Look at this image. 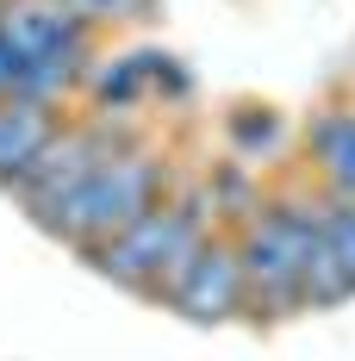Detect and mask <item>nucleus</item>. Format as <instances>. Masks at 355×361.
<instances>
[{
    "label": "nucleus",
    "instance_id": "20e7f679",
    "mask_svg": "<svg viewBox=\"0 0 355 361\" xmlns=\"http://www.w3.org/2000/svg\"><path fill=\"white\" fill-rule=\"evenodd\" d=\"M231 250H237V268H243V318L249 324H287V318L306 312L299 305V281H293V243H287L275 193L243 231H231Z\"/></svg>",
    "mask_w": 355,
    "mask_h": 361
},
{
    "label": "nucleus",
    "instance_id": "f257e3e1",
    "mask_svg": "<svg viewBox=\"0 0 355 361\" xmlns=\"http://www.w3.org/2000/svg\"><path fill=\"white\" fill-rule=\"evenodd\" d=\"M212 200L206 180H175L169 200H156L143 218H131L125 231H112L107 243L81 250V262L94 274H107L112 287L138 293V299H162V287L181 274V262L212 237Z\"/></svg>",
    "mask_w": 355,
    "mask_h": 361
},
{
    "label": "nucleus",
    "instance_id": "f3484780",
    "mask_svg": "<svg viewBox=\"0 0 355 361\" xmlns=\"http://www.w3.org/2000/svg\"><path fill=\"white\" fill-rule=\"evenodd\" d=\"M0 6H6V0H0Z\"/></svg>",
    "mask_w": 355,
    "mask_h": 361
},
{
    "label": "nucleus",
    "instance_id": "9b49d317",
    "mask_svg": "<svg viewBox=\"0 0 355 361\" xmlns=\"http://www.w3.org/2000/svg\"><path fill=\"white\" fill-rule=\"evenodd\" d=\"M206 180V200H212V224L231 237V231H243L249 218L268 206V193H262V180H255V169L249 162H237V156H224V162H212V175Z\"/></svg>",
    "mask_w": 355,
    "mask_h": 361
},
{
    "label": "nucleus",
    "instance_id": "423d86ee",
    "mask_svg": "<svg viewBox=\"0 0 355 361\" xmlns=\"http://www.w3.org/2000/svg\"><path fill=\"white\" fill-rule=\"evenodd\" d=\"M0 37L13 44L19 63H50V69H69L75 81L100 56V32H88L63 0H6L0 6Z\"/></svg>",
    "mask_w": 355,
    "mask_h": 361
},
{
    "label": "nucleus",
    "instance_id": "6e6552de",
    "mask_svg": "<svg viewBox=\"0 0 355 361\" xmlns=\"http://www.w3.org/2000/svg\"><path fill=\"white\" fill-rule=\"evenodd\" d=\"M299 144H306V162L318 175L324 200H355V106H343V100L318 106L306 118Z\"/></svg>",
    "mask_w": 355,
    "mask_h": 361
},
{
    "label": "nucleus",
    "instance_id": "0eeeda50",
    "mask_svg": "<svg viewBox=\"0 0 355 361\" xmlns=\"http://www.w3.org/2000/svg\"><path fill=\"white\" fill-rule=\"evenodd\" d=\"M275 206H281L287 243H293L299 305H306V312H337V305H349L355 287L343 281L337 255H330V243H324V193H299V187H287V193H275Z\"/></svg>",
    "mask_w": 355,
    "mask_h": 361
},
{
    "label": "nucleus",
    "instance_id": "f8f14e48",
    "mask_svg": "<svg viewBox=\"0 0 355 361\" xmlns=\"http://www.w3.org/2000/svg\"><path fill=\"white\" fill-rule=\"evenodd\" d=\"M224 131H231V156L249 162V169L287 149V118L275 106H237L231 118H224Z\"/></svg>",
    "mask_w": 355,
    "mask_h": 361
},
{
    "label": "nucleus",
    "instance_id": "9d476101",
    "mask_svg": "<svg viewBox=\"0 0 355 361\" xmlns=\"http://www.w3.org/2000/svg\"><path fill=\"white\" fill-rule=\"evenodd\" d=\"M56 131H63V112L56 106H37V100H19V94L0 100V193L32 169L37 149L50 144Z\"/></svg>",
    "mask_w": 355,
    "mask_h": 361
},
{
    "label": "nucleus",
    "instance_id": "f03ea898",
    "mask_svg": "<svg viewBox=\"0 0 355 361\" xmlns=\"http://www.w3.org/2000/svg\"><path fill=\"white\" fill-rule=\"evenodd\" d=\"M169 187H175L169 156L150 149V144H131V149H119L112 162H100L63 200V212L50 218V237L81 255V250H94V243H107L112 231H125L131 218H143L156 200H169Z\"/></svg>",
    "mask_w": 355,
    "mask_h": 361
},
{
    "label": "nucleus",
    "instance_id": "7ed1b4c3",
    "mask_svg": "<svg viewBox=\"0 0 355 361\" xmlns=\"http://www.w3.org/2000/svg\"><path fill=\"white\" fill-rule=\"evenodd\" d=\"M143 144L138 125L131 118H112V112H88V118H63V131L50 137V144L37 149V162L25 175L6 187V200L19 206V212L32 218L37 231H50V218L63 212V200H69L81 180L94 175L100 162H112L119 149Z\"/></svg>",
    "mask_w": 355,
    "mask_h": 361
},
{
    "label": "nucleus",
    "instance_id": "dca6fc26",
    "mask_svg": "<svg viewBox=\"0 0 355 361\" xmlns=\"http://www.w3.org/2000/svg\"><path fill=\"white\" fill-rule=\"evenodd\" d=\"M63 6H75V0H63Z\"/></svg>",
    "mask_w": 355,
    "mask_h": 361
},
{
    "label": "nucleus",
    "instance_id": "1a4fd4ad",
    "mask_svg": "<svg viewBox=\"0 0 355 361\" xmlns=\"http://www.w3.org/2000/svg\"><path fill=\"white\" fill-rule=\"evenodd\" d=\"M75 100H88V112H112V118H138L150 106V81H143V50H100L88 75H81V94Z\"/></svg>",
    "mask_w": 355,
    "mask_h": 361
},
{
    "label": "nucleus",
    "instance_id": "2eb2a0df",
    "mask_svg": "<svg viewBox=\"0 0 355 361\" xmlns=\"http://www.w3.org/2000/svg\"><path fill=\"white\" fill-rule=\"evenodd\" d=\"M19 69H25V63H19V56H13V44L0 37V100H13V94H19Z\"/></svg>",
    "mask_w": 355,
    "mask_h": 361
},
{
    "label": "nucleus",
    "instance_id": "4468645a",
    "mask_svg": "<svg viewBox=\"0 0 355 361\" xmlns=\"http://www.w3.org/2000/svg\"><path fill=\"white\" fill-rule=\"evenodd\" d=\"M324 243L337 255L343 281L355 287V200H324Z\"/></svg>",
    "mask_w": 355,
    "mask_h": 361
},
{
    "label": "nucleus",
    "instance_id": "ddd939ff",
    "mask_svg": "<svg viewBox=\"0 0 355 361\" xmlns=\"http://www.w3.org/2000/svg\"><path fill=\"white\" fill-rule=\"evenodd\" d=\"M143 81H150V100L156 106H187L193 100V75L169 50H143Z\"/></svg>",
    "mask_w": 355,
    "mask_h": 361
},
{
    "label": "nucleus",
    "instance_id": "39448f33",
    "mask_svg": "<svg viewBox=\"0 0 355 361\" xmlns=\"http://www.w3.org/2000/svg\"><path fill=\"white\" fill-rule=\"evenodd\" d=\"M156 305H169L175 318L200 330H218V324H237L243 318V268H237V250H231V237L212 231L200 250L181 262V274L162 287Z\"/></svg>",
    "mask_w": 355,
    "mask_h": 361
}]
</instances>
